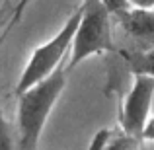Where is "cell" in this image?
<instances>
[{"instance_id":"8fae6325","label":"cell","mask_w":154,"mask_h":150,"mask_svg":"<svg viewBox=\"0 0 154 150\" xmlns=\"http://www.w3.org/2000/svg\"><path fill=\"white\" fill-rule=\"evenodd\" d=\"M143 140H144V142H154V117H150V119L146 121V125H144Z\"/></svg>"},{"instance_id":"3957f363","label":"cell","mask_w":154,"mask_h":150,"mask_svg":"<svg viewBox=\"0 0 154 150\" xmlns=\"http://www.w3.org/2000/svg\"><path fill=\"white\" fill-rule=\"evenodd\" d=\"M80 16H82V6H78L70 16H68V20L64 22V26L53 35L49 41L43 43V45H39L37 49L31 53L27 64L23 66L22 74H20L18 86H16V96L22 94V92H26L27 88H31L33 84H37L39 80L51 76L53 72L63 64L64 57L70 53V45H72V39H74L76 27H78Z\"/></svg>"},{"instance_id":"30bf717a","label":"cell","mask_w":154,"mask_h":150,"mask_svg":"<svg viewBox=\"0 0 154 150\" xmlns=\"http://www.w3.org/2000/svg\"><path fill=\"white\" fill-rule=\"evenodd\" d=\"M102 2L107 6V10L111 12V14H115V12L123 10V8H127V6H131L127 0H102Z\"/></svg>"},{"instance_id":"7c38bea8","label":"cell","mask_w":154,"mask_h":150,"mask_svg":"<svg viewBox=\"0 0 154 150\" xmlns=\"http://www.w3.org/2000/svg\"><path fill=\"white\" fill-rule=\"evenodd\" d=\"M29 2H31V0H20V2L16 4V8H14L12 12H14V14L18 16V18H22V16H23V12H26V8H27V4H29Z\"/></svg>"},{"instance_id":"6da1fadb","label":"cell","mask_w":154,"mask_h":150,"mask_svg":"<svg viewBox=\"0 0 154 150\" xmlns=\"http://www.w3.org/2000/svg\"><path fill=\"white\" fill-rule=\"evenodd\" d=\"M66 64H60L51 76L18 94V111L14 123L18 133V150H37L47 119L66 88Z\"/></svg>"},{"instance_id":"7a4b0ae2","label":"cell","mask_w":154,"mask_h":150,"mask_svg":"<svg viewBox=\"0 0 154 150\" xmlns=\"http://www.w3.org/2000/svg\"><path fill=\"white\" fill-rule=\"evenodd\" d=\"M82 16L70 45V59L66 70L76 68L80 63L94 55L111 53L115 49L111 35V12L102 0H82Z\"/></svg>"},{"instance_id":"5b68a950","label":"cell","mask_w":154,"mask_h":150,"mask_svg":"<svg viewBox=\"0 0 154 150\" xmlns=\"http://www.w3.org/2000/svg\"><path fill=\"white\" fill-rule=\"evenodd\" d=\"M123 31L137 43L150 49L154 47V8H137V6H127L123 10L115 12Z\"/></svg>"},{"instance_id":"277c9868","label":"cell","mask_w":154,"mask_h":150,"mask_svg":"<svg viewBox=\"0 0 154 150\" xmlns=\"http://www.w3.org/2000/svg\"><path fill=\"white\" fill-rule=\"evenodd\" d=\"M154 98V78L146 74H135L131 90L123 101L119 115V127L143 139V129L150 119V105Z\"/></svg>"},{"instance_id":"8992f818","label":"cell","mask_w":154,"mask_h":150,"mask_svg":"<svg viewBox=\"0 0 154 150\" xmlns=\"http://www.w3.org/2000/svg\"><path fill=\"white\" fill-rule=\"evenodd\" d=\"M144 140L139 135L115 129H100L90 142V150H140Z\"/></svg>"},{"instance_id":"ba28073f","label":"cell","mask_w":154,"mask_h":150,"mask_svg":"<svg viewBox=\"0 0 154 150\" xmlns=\"http://www.w3.org/2000/svg\"><path fill=\"white\" fill-rule=\"evenodd\" d=\"M0 150H18L16 125L4 115L2 101H0Z\"/></svg>"},{"instance_id":"52a82bcc","label":"cell","mask_w":154,"mask_h":150,"mask_svg":"<svg viewBox=\"0 0 154 150\" xmlns=\"http://www.w3.org/2000/svg\"><path fill=\"white\" fill-rule=\"evenodd\" d=\"M123 59L133 74H146L154 78V47L137 53L123 51Z\"/></svg>"},{"instance_id":"4fadbf2b","label":"cell","mask_w":154,"mask_h":150,"mask_svg":"<svg viewBox=\"0 0 154 150\" xmlns=\"http://www.w3.org/2000/svg\"><path fill=\"white\" fill-rule=\"evenodd\" d=\"M127 2L137 8H154V0H127Z\"/></svg>"},{"instance_id":"9c48e42d","label":"cell","mask_w":154,"mask_h":150,"mask_svg":"<svg viewBox=\"0 0 154 150\" xmlns=\"http://www.w3.org/2000/svg\"><path fill=\"white\" fill-rule=\"evenodd\" d=\"M20 20H22V18H18L14 12H12L8 18H0V47H2L4 41H6V37H8V33L12 31V27H14Z\"/></svg>"}]
</instances>
